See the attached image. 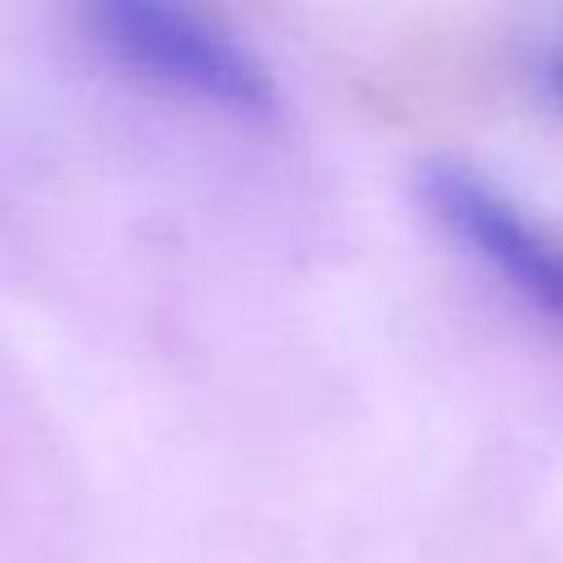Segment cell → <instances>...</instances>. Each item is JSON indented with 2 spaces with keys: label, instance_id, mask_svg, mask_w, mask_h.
Here are the masks:
<instances>
[{
  "label": "cell",
  "instance_id": "obj_3",
  "mask_svg": "<svg viewBox=\"0 0 563 563\" xmlns=\"http://www.w3.org/2000/svg\"><path fill=\"white\" fill-rule=\"evenodd\" d=\"M528 84H532L537 101H541L550 114L563 119V31L545 35V40L532 48V57H528Z\"/></svg>",
  "mask_w": 563,
  "mask_h": 563
},
{
  "label": "cell",
  "instance_id": "obj_1",
  "mask_svg": "<svg viewBox=\"0 0 563 563\" xmlns=\"http://www.w3.org/2000/svg\"><path fill=\"white\" fill-rule=\"evenodd\" d=\"M84 40L123 75L242 123L286 110L277 70L224 22L176 0H97L79 9Z\"/></svg>",
  "mask_w": 563,
  "mask_h": 563
},
{
  "label": "cell",
  "instance_id": "obj_2",
  "mask_svg": "<svg viewBox=\"0 0 563 563\" xmlns=\"http://www.w3.org/2000/svg\"><path fill=\"white\" fill-rule=\"evenodd\" d=\"M418 194L466 255L563 334V229L541 220L515 189L457 158L427 163Z\"/></svg>",
  "mask_w": 563,
  "mask_h": 563
}]
</instances>
